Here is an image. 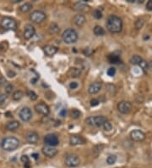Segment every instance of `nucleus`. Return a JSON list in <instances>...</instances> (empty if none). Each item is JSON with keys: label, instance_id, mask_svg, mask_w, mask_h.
<instances>
[{"label": "nucleus", "instance_id": "obj_1", "mask_svg": "<svg viewBox=\"0 0 152 168\" xmlns=\"http://www.w3.org/2000/svg\"><path fill=\"white\" fill-rule=\"evenodd\" d=\"M106 28L112 33H118L123 29V21L117 15H110L106 21Z\"/></svg>", "mask_w": 152, "mask_h": 168}, {"label": "nucleus", "instance_id": "obj_2", "mask_svg": "<svg viewBox=\"0 0 152 168\" xmlns=\"http://www.w3.org/2000/svg\"><path fill=\"white\" fill-rule=\"evenodd\" d=\"M20 145V141L15 137H8L3 139L1 143V147L3 149L6 151H14Z\"/></svg>", "mask_w": 152, "mask_h": 168}, {"label": "nucleus", "instance_id": "obj_3", "mask_svg": "<svg viewBox=\"0 0 152 168\" xmlns=\"http://www.w3.org/2000/svg\"><path fill=\"white\" fill-rule=\"evenodd\" d=\"M78 33L75 30L72 29V28H69L67 30H65L62 35V38L63 40V42H65L66 44H75L78 40Z\"/></svg>", "mask_w": 152, "mask_h": 168}, {"label": "nucleus", "instance_id": "obj_4", "mask_svg": "<svg viewBox=\"0 0 152 168\" xmlns=\"http://www.w3.org/2000/svg\"><path fill=\"white\" fill-rule=\"evenodd\" d=\"M106 118L103 116H89L86 118L85 122L91 127H101L106 121Z\"/></svg>", "mask_w": 152, "mask_h": 168}, {"label": "nucleus", "instance_id": "obj_5", "mask_svg": "<svg viewBox=\"0 0 152 168\" xmlns=\"http://www.w3.org/2000/svg\"><path fill=\"white\" fill-rule=\"evenodd\" d=\"M1 26L5 30H15L17 24L15 21L10 17H4L1 21Z\"/></svg>", "mask_w": 152, "mask_h": 168}, {"label": "nucleus", "instance_id": "obj_6", "mask_svg": "<svg viewBox=\"0 0 152 168\" xmlns=\"http://www.w3.org/2000/svg\"><path fill=\"white\" fill-rule=\"evenodd\" d=\"M80 160L76 155H69L65 158V165L68 167H76L79 166Z\"/></svg>", "mask_w": 152, "mask_h": 168}, {"label": "nucleus", "instance_id": "obj_7", "mask_svg": "<svg viewBox=\"0 0 152 168\" xmlns=\"http://www.w3.org/2000/svg\"><path fill=\"white\" fill-rule=\"evenodd\" d=\"M30 18L34 23H41L46 19V14L41 10H35L30 14Z\"/></svg>", "mask_w": 152, "mask_h": 168}, {"label": "nucleus", "instance_id": "obj_8", "mask_svg": "<svg viewBox=\"0 0 152 168\" xmlns=\"http://www.w3.org/2000/svg\"><path fill=\"white\" fill-rule=\"evenodd\" d=\"M44 142L47 144V146L51 147H55L59 144V139L57 134L54 133H49L45 136L44 138Z\"/></svg>", "mask_w": 152, "mask_h": 168}, {"label": "nucleus", "instance_id": "obj_9", "mask_svg": "<svg viewBox=\"0 0 152 168\" xmlns=\"http://www.w3.org/2000/svg\"><path fill=\"white\" fill-rule=\"evenodd\" d=\"M35 110L38 114L43 115V116H48L50 112V109L48 107V104H46L45 103H39L35 105Z\"/></svg>", "mask_w": 152, "mask_h": 168}, {"label": "nucleus", "instance_id": "obj_10", "mask_svg": "<svg viewBox=\"0 0 152 168\" xmlns=\"http://www.w3.org/2000/svg\"><path fill=\"white\" fill-rule=\"evenodd\" d=\"M130 138L133 141L139 142V141H143L145 139V134L142 131L139 129H135L130 133Z\"/></svg>", "mask_w": 152, "mask_h": 168}, {"label": "nucleus", "instance_id": "obj_11", "mask_svg": "<svg viewBox=\"0 0 152 168\" xmlns=\"http://www.w3.org/2000/svg\"><path fill=\"white\" fill-rule=\"evenodd\" d=\"M118 110L122 114H128L132 110V104L128 101H122L118 104Z\"/></svg>", "mask_w": 152, "mask_h": 168}, {"label": "nucleus", "instance_id": "obj_12", "mask_svg": "<svg viewBox=\"0 0 152 168\" xmlns=\"http://www.w3.org/2000/svg\"><path fill=\"white\" fill-rule=\"evenodd\" d=\"M19 116H20V118L23 121H29L32 117V112L30 108L24 107L20 110Z\"/></svg>", "mask_w": 152, "mask_h": 168}, {"label": "nucleus", "instance_id": "obj_13", "mask_svg": "<svg viewBox=\"0 0 152 168\" xmlns=\"http://www.w3.org/2000/svg\"><path fill=\"white\" fill-rule=\"evenodd\" d=\"M25 139L30 144H36L39 140V136L37 133L34 131H30L25 134Z\"/></svg>", "mask_w": 152, "mask_h": 168}, {"label": "nucleus", "instance_id": "obj_14", "mask_svg": "<svg viewBox=\"0 0 152 168\" xmlns=\"http://www.w3.org/2000/svg\"><path fill=\"white\" fill-rule=\"evenodd\" d=\"M42 150L43 155L49 157V158L54 157L57 154V149H55L54 147H51V146H44Z\"/></svg>", "mask_w": 152, "mask_h": 168}, {"label": "nucleus", "instance_id": "obj_15", "mask_svg": "<svg viewBox=\"0 0 152 168\" xmlns=\"http://www.w3.org/2000/svg\"><path fill=\"white\" fill-rule=\"evenodd\" d=\"M36 33L35 27L30 24H27L25 27V31H24V37L26 40L30 39Z\"/></svg>", "mask_w": 152, "mask_h": 168}, {"label": "nucleus", "instance_id": "obj_16", "mask_svg": "<svg viewBox=\"0 0 152 168\" xmlns=\"http://www.w3.org/2000/svg\"><path fill=\"white\" fill-rule=\"evenodd\" d=\"M101 87H102V83L101 82H95L90 85V87L88 88V92L91 94H96L101 90Z\"/></svg>", "mask_w": 152, "mask_h": 168}, {"label": "nucleus", "instance_id": "obj_17", "mask_svg": "<svg viewBox=\"0 0 152 168\" xmlns=\"http://www.w3.org/2000/svg\"><path fill=\"white\" fill-rule=\"evenodd\" d=\"M69 143L71 145L75 146V145H79V144H84L85 143V139L79 136V135H72L70 137V139H69Z\"/></svg>", "mask_w": 152, "mask_h": 168}, {"label": "nucleus", "instance_id": "obj_18", "mask_svg": "<svg viewBox=\"0 0 152 168\" xmlns=\"http://www.w3.org/2000/svg\"><path fill=\"white\" fill-rule=\"evenodd\" d=\"M73 21L74 23L78 25V26H81L85 23V17L84 15H81V14H79V15H76L74 17L73 19Z\"/></svg>", "mask_w": 152, "mask_h": 168}, {"label": "nucleus", "instance_id": "obj_19", "mask_svg": "<svg viewBox=\"0 0 152 168\" xmlns=\"http://www.w3.org/2000/svg\"><path fill=\"white\" fill-rule=\"evenodd\" d=\"M44 52L48 56H52L57 52V48L52 45H47L44 47Z\"/></svg>", "mask_w": 152, "mask_h": 168}, {"label": "nucleus", "instance_id": "obj_20", "mask_svg": "<svg viewBox=\"0 0 152 168\" xmlns=\"http://www.w3.org/2000/svg\"><path fill=\"white\" fill-rule=\"evenodd\" d=\"M20 127V122L17 120H12L7 123L6 128L9 131H15L18 127Z\"/></svg>", "mask_w": 152, "mask_h": 168}, {"label": "nucleus", "instance_id": "obj_21", "mask_svg": "<svg viewBox=\"0 0 152 168\" xmlns=\"http://www.w3.org/2000/svg\"><path fill=\"white\" fill-rule=\"evenodd\" d=\"M80 74H81L80 69L75 68V67H72V68H70L69 71V75L71 77H78V76H80Z\"/></svg>", "mask_w": 152, "mask_h": 168}, {"label": "nucleus", "instance_id": "obj_22", "mask_svg": "<svg viewBox=\"0 0 152 168\" xmlns=\"http://www.w3.org/2000/svg\"><path fill=\"white\" fill-rule=\"evenodd\" d=\"M142 60H143V59L139 55H133L130 59V62L133 65H139L142 62Z\"/></svg>", "mask_w": 152, "mask_h": 168}, {"label": "nucleus", "instance_id": "obj_23", "mask_svg": "<svg viewBox=\"0 0 152 168\" xmlns=\"http://www.w3.org/2000/svg\"><path fill=\"white\" fill-rule=\"evenodd\" d=\"M24 96V93L22 92V91H20V90H17V91H15L14 94H13V95H12V98L15 100V101H19V100H20Z\"/></svg>", "mask_w": 152, "mask_h": 168}, {"label": "nucleus", "instance_id": "obj_24", "mask_svg": "<svg viewBox=\"0 0 152 168\" xmlns=\"http://www.w3.org/2000/svg\"><path fill=\"white\" fill-rule=\"evenodd\" d=\"M93 31H94L95 35H96V36H103V35H105V33H106L105 30H104L101 26H100V25L95 26Z\"/></svg>", "mask_w": 152, "mask_h": 168}, {"label": "nucleus", "instance_id": "obj_25", "mask_svg": "<svg viewBox=\"0 0 152 168\" xmlns=\"http://www.w3.org/2000/svg\"><path fill=\"white\" fill-rule=\"evenodd\" d=\"M108 60H109L110 63H112V64H117V63L120 62L119 56L117 55V54H110L108 56Z\"/></svg>", "mask_w": 152, "mask_h": 168}, {"label": "nucleus", "instance_id": "obj_26", "mask_svg": "<svg viewBox=\"0 0 152 168\" xmlns=\"http://www.w3.org/2000/svg\"><path fill=\"white\" fill-rule=\"evenodd\" d=\"M31 9H32V5H31L30 3H25L23 5H21V6L20 7V10L21 12H23V13H27V12H29Z\"/></svg>", "mask_w": 152, "mask_h": 168}, {"label": "nucleus", "instance_id": "obj_27", "mask_svg": "<svg viewBox=\"0 0 152 168\" xmlns=\"http://www.w3.org/2000/svg\"><path fill=\"white\" fill-rule=\"evenodd\" d=\"M86 8V6L83 3H76L74 5V9L76 11H83L85 10Z\"/></svg>", "mask_w": 152, "mask_h": 168}, {"label": "nucleus", "instance_id": "obj_28", "mask_svg": "<svg viewBox=\"0 0 152 168\" xmlns=\"http://www.w3.org/2000/svg\"><path fill=\"white\" fill-rule=\"evenodd\" d=\"M59 31V26L56 23H52L49 26V32L50 33H57Z\"/></svg>", "mask_w": 152, "mask_h": 168}, {"label": "nucleus", "instance_id": "obj_29", "mask_svg": "<svg viewBox=\"0 0 152 168\" xmlns=\"http://www.w3.org/2000/svg\"><path fill=\"white\" fill-rule=\"evenodd\" d=\"M70 116H71V117L74 118V119H79V118L81 116V112H80L79 110H76V109H74V110H71Z\"/></svg>", "mask_w": 152, "mask_h": 168}, {"label": "nucleus", "instance_id": "obj_30", "mask_svg": "<svg viewBox=\"0 0 152 168\" xmlns=\"http://www.w3.org/2000/svg\"><path fill=\"white\" fill-rule=\"evenodd\" d=\"M117 161V156L115 155H111L106 159V163L108 165H113Z\"/></svg>", "mask_w": 152, "mask_h": 168}, {"label": "nucleus", "instance_id": "obj_31", "mask_svg": "<svg viewBox=\"0 0 152 168\" xmlns=\"http://www.w3.org/2000/svg\"><path fill=\"white\" fill-rule=\"evenodd\" d=\"M106 90L111 94H115V93H116V87L114 85H112V84H107L106 86Z\"/></svg>", "mask_w": 152, "mask_h": 168}, {"label": "nucleus", "instance_id": "obj_32", "mask_svg": "<svg viewBox=\"0 0 152 168\" xmlns=\"http://www.w3.org/2000/svg\"><path fill=\"white\" fill-rule=\"evenodd\" d=\"M27 95L29 96V98L32 100V101H35V100H36L37 99V94L34 92V91H27Z\"/></svg>", "mask_w": 152, "mask_h": 168}, {"label": "nucleus", "instance_id": "obj_33", "mask_svg": "<svg viewBox=\"0 0 152 168\" xmlns=\"http://www.w3.org/2000/svg\"><path fill=\"white\" fill-rule=\"evenodd\" d=\"M139 66H140V68L144 71V72H147V70H148V68H149V66H148V63H147L146 61H145L144 60H142V62H141Z\"/></svg>", "mask_w": 152, "mask_h": 168}, {"label": "nucleus", "instance_id": "obj_34", "mask_svg": "<svg viewBox=\"0 0 152 168\" xmlns=\"http://www.w3.org/2000/svg\"><path fill=\"white\" fill-rule=\"evenodd\" d=\"M93 16H94L96 19H101V17H102V13H101V10H100L99 9H95L94 12H93Z\"/></svg>", "mask_w": 152, "mask_h": 168}, {"label": "nucleus", "instance_id": "obj_35", "mask_svg": "<svg viewBox=\"0 0 152 168\" xmlns=\"http://www.w3.org/2000/svg\"><path fill=\"white\" fill-rule=\"evenodd\" d=\"M103 127H104V129H105L106 131H111L112 128V124H111L108 120H106V121L103 124Z\"/></svg>", "mask_w": 152, "mask_h": 168}, {"label": "nucleus", "instance_id": "obj_36", "mask_svg": "<svg viewBox=\"0 0 152 168\" xmlns=\"http://www.w3.org/2000/svg\"><path fill=\"white\" fill-rule=\"evenodd\" d=\"M107 75L109 76H115V74H116V69L114 68V67H111V68H109L108 70H107Z\"/></svg>", "mask_w": 152, "mask_h": 168}, {"label": "nucleus", "instance_id": "obj_37", "mask_svg": "<svg viewBox=\"0 0 152 168\" xmlns=\"http://www.w3.org/2000/svg\"><path fill=\"white\" fill-rule=\"evenodd\" d=\"M144 23H145V21H144L143 20H138V21L135 22V27H136L137 29H140V28L143 27Z\"/></svg>", "mask_w": 152, "mask_h": 168}, {"label": "nucleus", "instance_id": "obj_38", "mask_svg": "<svg viewBox=\"0 0 152 168\" xmlns=\"http://www.w3.org/2000/svg\"><path fill=\"white\" fill-rule=\"evenodd\" d=\"M13 88H14L13 85H11V84H8V85L5 87V92H6V94H11V93H12V91H13Z\"/></svg>", "mask_w": 152, "mask_h": 168}, {"label": "nucleus", "instance_id": "obj_39", "mask_svg": "<svg viewBox=\"0 0 152 168\" xmlns=\"http://www.w3.org/2000/svg\"><path fill=\"white\" fill-rule=\"evenodd\" d=\"M7 94H0V104H3L5 101H6V99H7Z\"/></svg>", "mask_w": 152, "mask_h": 168}, {"label": "nucleus", "instance_id": "obj_40", "mask_svg": "<svg viewBox=\"0 0 152 168\" xmlns=\"http://www.w3.org/2000/svg\"><path fill=\"white\" fill-rule=\"evenodd\" d=\"M20 160H21V161L23 162V163H29L30 162V161H29V157H28V155H22L21 156V158H20Z\"/></svg>", "mask_w": 152, "mask_h": 168}, {"label": "nucleus", "instance_id": "obj_41", "mask_svg": "<svg viewBox=\"0 0 152 168\" xmlns=\"http://www.w3.org/2000/svg\"><path fill=\"white\" fill-rule=\"evenodd\" d=\"M99 100H97V99H96V98H94V99H91V105L92 106V107H95V106H96V105H98L99 104Z\"/></svg>", "mask_w": 152, "mask_h": 168}, {"label": "nucleus", "instance_id": "obj_42", "mask_svg": "<svg viewBox=\"0 0 152 168\" xmlns=\"http://www.w3.org/2000/svg\"><path fill=\"white\" fill-rule=\"evenodd\" d=\"M146 9L149 11H152V0H150L146 3Z\"/></svg>", "mask_w": 152, "mask_h": 168}, {"label": "nucleus", "instance_id": "obj_43", "mask_svg": "<svg viewBox=\"0 0 152 168\" xmlns=\"http://www.w3.org/2000/svg\"><path fill=\"white\" fill-rule=\"evenodd\" d=\"M78 83L76 82H70V84H69V88H71V89H75L78 88Z\"/></svg>", "mask_w": 152, "mask_h": 168}, {"label": "nucleus", "instance_id": "obj_44", "mask_svg": "<svg viewBox=\"0 0 152 168\" xmlns=\"http://www.w3.org/2000/svg\"><path fill=\"white\" fill-rule=\"evenodd\" d=\"M98 148H99V149H97V154H96V156L99 155V153H101V149L104 148V146H103V145H98ZM96 149H97V146H96V147H95V149H94V151H96Z\"/></svg>", "mask_w": 152, "mask_h": 168}, {"label": "nucleus", "instance_id": "obj_45", "mask_svg": "<svg viewBox=\"0 0 152 168\" xmlns=\"http://www.w3.org/2000/svg\"><path fill=\"white\" fill-rule=\"evenodd\" d=\"M59 115H60L61 116H63V117L66 116V115H67V110H66V109H63V110L59 112Z\"/></svg>", "mask_w": 152, "mask_h": 168}, {"label": "nucleus", "instance_id": "obj_46", "mask_svg": "<svg viewBox=\"0 0 152 168\" xmlns=\"http://www.w3.org/2000/svg\"><path fill=\"white\" fill-rule=\"evenodd\" d=\"M84 53L87 55V56H90L91 54V53H92V50L91 49V48H87L86 49H85V51H84Z\"/></svg>", "mask_w": 152, "mask_h": 168}, {"label": "nucleus", "instance_id": "obj_47", "mask_svg": "<svg viewBox=\"0 0 152 168\" xmlns=\"http://www.w3.org/2000/svg\"><path fill=\"white\" fill-rule=\"evenodd\" d=\"M7 75L9 76V77H14L15 76V72H13V71H9Z\"/></svg>", "mask_w": 152, "mask_h": 168}, {"label": "nucleus", "instance_id": "obj_48", "mask_svg": "<svg viewBox=\"0 0 152 168\" xmlns=\"http://www.w3.org/2000/svg\"><path fill=\"white\" fill-rule=\"evenodd\" d=\"M31 156H32L35 160H37V159L39 158V155H38L37 153H33V154L31 155Z\"/></svg>", "mask_w": 152, "mask_h": 168}, {"label": "nucleus", "instance_id": "obj_49", "mask_svg": "<svg viewBox=\"0 0 152 168\" xmlns=\"http://www.w3.org/2000/svg\"><path fill=\"white\" fill-rule=\"evenodd\" d=\"M148 66H149V68H150V69L152 71V61H151V62L148 64Z\"/></svg>", "mask_w": 152, "mask_h": 168}, {"label": "nucleus", "instance_id": "obj_50", "mask_svg": "<svg viewBox=\"0 0 152 168\" xmlns=\"http://www.w3.org/2000/svg\"><path fill=\"white\" fill-rule=\"evenodd\" d=\"M12 2L13 3H20V2H21V0H13Z\"/></svg>", "mask_w": 152, "mask_h": 168}]
</instances>
